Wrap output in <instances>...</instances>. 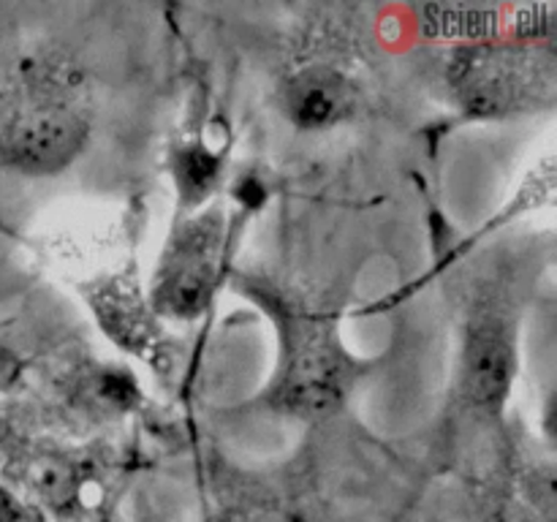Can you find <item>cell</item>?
Listing matches in <instances>:
<instances>
[{"label":"cell","instance_id":"6da1fadb","mask_svg":"<svg viewBox=\"0 0 557 522\" xmlns=\"http://www.w3.org/2000/svg\"><path fill=\"white\" fill-rule=\"evenodd\" d=\"M351 364L341 343L315 321L288 324L286 359H283L277 400L297 417H326L335 411L351 386Z\"/></svg>","mask_w":557,"mask_h":522},{"label":"cell","instance_id":"7a4b0ae2","mask_svg":"<svg viewBox=\"0 0 557 522\" xmlns=\"http://www.w3.org/2000/svg\"><path fill=\"white\" fill-rule=\"evenodd\" d=\"M451 82L471 114L498 117L539 101L549 90V69L515 47H473L457 54Z\"/></svg>","mask_w":557,"mask_h":522},{"label":"cell","instance_id":"3957f363","mask_svg":"<svg viewBox=\"0 0 557 522\" xmlns=\"http://www.w3.org/2000/svg\"><path fill=\"white\" fill-rule=\"evenodd\" d=\"M223 245L221 212H201L174 232L156 277L152 304L174 319H196L212 299Z\"/></svg>","mask_w":557,"mask_h":522},{"label":"cell","instance_id":"277c9868","mask_svg":"<svg viewBox=\"0 0 557 522\" xmlns=\"http://www.w3.org/2000/svg\"><path fill=\"white\" fill-rule=\"evenodd\" d=\"M87 120L60 103L25 109L0 130V163L22 174H58L82 152Z\"/></svg>","mask_w":557,"mask_h":522},{"label":"cell","instance_id":"5b68a950","mask_svg":"<svg viewBox=\"0 0 557 522\" xmlns=\"http://www.w3.org/2000/svg\"><path fill=\"white\" fill-rule=\"evenodd\" d=\"M517 373L515 332L500 315L482 313L468 324L460 353V391L471 406L498 408Z\"/></svg>","mask_w":557,"mask_h":522},{"label":"cell","instance_id":"8992f818","mask_svg":"<svg viewBox=\"0 0 557 522\" xmlns=\"http://www.w3.org/2000/svg\"><path fill=\"white\" fill-rule=\"evenodd\" d=\"M354 107V90L337 71H302L286 90V109L299 128H330Z\"/></svg>","mask_w":557,"mask_h":522},{"label":"cell","instance_id":"52a82bcc","mask_svg":"<svg viewBox=\"0 0 557 522\" xmlns=\"http://www.w3.org/2000/svg\"><path fill=\"white\" fill-rule=\"evenodd\" d=\"M90 304L103 330L120 346L139 353H145L152 346L156 324H152L145 302H141V297L134 288H128L125 283H109V286L98 288L96 297H90Z\"/></svg>","mask_w":557,"mask_h":522},{"label":"cell","instance_id":"ba28073f","mask_svg":"<svg viewBox=\"0 0 557 522\" xmlns=\"http://www.w3.org/2000/svg\"><path fill=\"white\" fill-rule=\"evenodd\" d=\"M174 172H177V183H180V190H183V199L188 201V204H199V201H205L207 194L215 188L218 158L199 145L185 147V150L177 156Z\"/></svg>","mask_w":557,"mask_h":522},{"label":"cell","instance_id":"9c48e42d","mask_svg":"<svg viewBox=\"0 0 557 522\" xmlns=\"http://www.w3.org/2000/svg\"><path fill=\"white\" fill-rule=\"evenodd\" d=\"M215 522H275V517L267 514L264 509H250V506H237L226 509Z\"/></svg>","mask_w":557,"mask_h":522},{"label":"cell","instance_id":"30bf717a","mask_svg":"<svg viewBox=\"0 0 557 522\" xmlns=\"http://www.w3.org/2000/svg\"><path fill=\"white\" fill-rule=\"evenodd\" d=\"M11 373H14V357L0 346V384H3Z\"/></svg>","mask_w":557,"mask_h":522}]
</instances>
